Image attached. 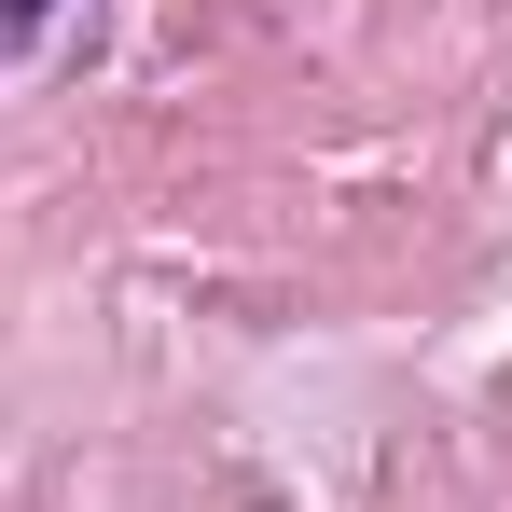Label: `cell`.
Segmentation results:
<instances>
[{"label":"cell","instance_id":"6da1fadb","mask_svg":"<svg viewBox=\"0 0 512 512\" xmlns=\"http://www.w3.org/2000/svg\"><path fill=\"white\" fill-rule=\"evenodd\" d=\"M28 14H56V0H0V28H28Z\"/></svg>","mask_w":512,"mask_h":512}]
</instances>
